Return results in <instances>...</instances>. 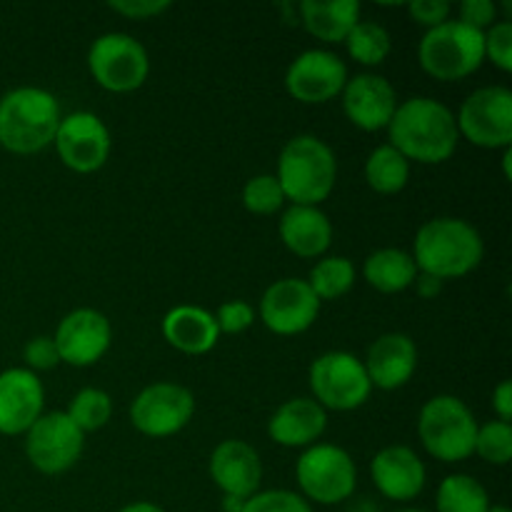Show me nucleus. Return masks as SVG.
Segmentation results:
<instances>
[{
	"mask_svg": "<svg viewBox=\"0 0 512 512\" xmlns=\"http://www.w3.org/2000/svg\"><path fill=\"white\" fill-rule=\"evenodd\" d=\"M163 338L185 355H205L218 345L215 315L198 305H178L163 318Z\"/></svg>",
	"mask_w": 512,
	"mask_h": 512,
	"instance_id": "nucleus-24",
	"label": "nucleus"
},
{
	"mask_svg": "<svg viewBox=\"0 0 512 512\" xmlns=\"http://www.w3.org/2000/svg\"><path fill=\"white\" fill-rule=\"evenodd\" d=\"M458 20L485 33V30L498 23V5L493 0H463L458 10Z\"/></svg>",
	"mask_w": 512,
	"mask_h": 512,
	"instance_id": "nucleus-37",
	"label": "nucleus"
},
{
	"mask_svg": "<svg viewBox=\"0 0 512 512\" xmlns=\"http://www.w3.org/2000/svg\"><path fill=\"white\" fill-rule=\"evenodd\" d=\"M53 340L60 363H68L73 368H88L110 350L113 328L100 310L78 308L60 320Z\"/></svg>",
	"mask_w": 512,
	"mask_h": 512,
	"instance_id": "nucleus-16",
	"label": "nucleus"
},
{
	"mask_svg": "<svg viewBox=\"0 0 512 512\" xmlns=\"http://www.w3.org/2000/svg\"><path fill=\"white\" fill-rule=\"evenodd\" d=\"M435 508L438 512H488L490 495L473 475L455 473L440 483Z\"/></svg>",
	"mask_w": 512,
	"mask_h": 512,
	"instance_id": "nucleus-28",
	"label": "nucleus"
},
{
	"mask_svg": "<svg viewBox=\"0 0 512 512\" xmlns=\"http://www.w3.org/2000/svg\"><path fill=\"white\" fill-rule=\"evenodd\" d=\"M510 160H512V148H505V155H503V168H505V178H510Z\"/></svg>",
	"mask_w": 512,
	"mask_h": 512,
	"instance_id": "nucleus-45",
	"label": "nucleus"
},
{
	"mask_svg": "<svg viewBox=\"0 0 512 512\" xmlns=\"http://www.w3.org/2000/svg\"><path fill=\"white\" fill-rule=\"evenodd\" d=\"M375 488L395 503L415 500L425 490V465L408 445H388L370 463Z\"/></svg>",
	"mask_w": 512,
	"mask_h": 512,
	"instance_id": "nucleus-19",
	"label": "nucleus"
},
{
	"mask_svg": "<svg viewBox=\"0 0 512 512\" xmlns=\"http://www.w3.org/2000/svg\"><path fill=\"white\" fill-rule=\"evenodd\" d=\"M458 133L478 148H512V93L503 85H490L470 93L460 105Z\"/></svg>",
	"mask_w": 512,
	"mask_h": 512,
	"instance_id": "nucleus-10",
	"label": "nucleus"
},
{
	"mask_svg": "<svg viewBox=\"0 0 512 512\" xmlns=\"http://www.w3.org/2000/svg\"><path fill=\"white\" fill-rule=\"evenodd\" d=\"M300 23L323 43H345L350 30L360 23L358 0H303Z\"/></svg>",
	"mask_w": 512,
	"mask_h": 512,
	"instance_id": "nucleus-25",
	"label": "nucleus"
},
{
	"mask_svg": "<svg viewBox=\"0 0 512 512\" xmlns=\"http://www.w3.org/2000/svg\"><path fill=\"white\" fill-rule=\"evenodd\" d=\"M418 60L430 78L443 83L468 78L485 60V33L460 20H445L438 28L425 30Z\"/></svg>",
	"mask_w": 512,
	"mask_h": 512,
	"instance_id": "nucleus-6",
	"label": "nucleus"
},
{
	"mask_svg": "<svg viewBox=\"0 0 512 512\" xmlns=\"http://www.w3.org/2000/svg\"><path fill=\"white\" fill-rule=\"evenodd\" d=\"M413 23L423 25V28H438L445 20H450V3L445 0H413L405 5Z\"/></svg>",
	"mask_w": 512,
	"mask_h": 512,
	"instance_id": "nucleus-39",
	"label": "nucleus"
},
{
	"mask_svg": "<svg viewBox=\"0 0 512 512\" xmlns=\"http://www.w3.org/2000/svg\"><path fill=\"white\" fill-rule=\"evenodd\" d=\"M398 512H428V510H418V508H413V510H398Z\"/></svg>",
	"mask_w": 512,
	"mask_h": 512,
	"instance_id": "nucleus-47",
	"label": "nucleus"
},
{
	"mask_svg": "<svg viewBox=\"0 0 512 512\" xmlns=\"http://www.w3.org/2000/svg\"><path fill=\"white\" fill-rule=\"evenodd\" d=\"M485 245L478 230L463 218H433L420 225L413 243L418 273L438 280L465 278L483 263Z\"/></svg>",
	"mask_w": 512,
	"mask_h": 512,
	"instance_id": "nucleus-2",
	"label": "nucleus"
},
{
	"mask_svg": "<svg viewBox=\"0 0 512 512\" xmlns=\"http://www.w3.org/2000/svg\"><path fill=\"white\" fill-rule=\"evenodd\" d=\"M63 120L60 103L43 88H15L0 98V145L15 155H33L55 140Z\"/></svg>",
	"mask_w": 512,
	"mask_h": 512,
	"instance_id": "nucleus-3",
	"label": "nucleus"
},
{
	"mask_svg": "<svg viewBox=\"0 0 512 512\" xmlns=\"http://www.w3.org/2000/svg\"><path fill=\"white\" fill-rule=\"evenodd\" d=\"M245 500L243 498H233V495H223V510L225 512H243Z\"/></svg>",
	"mask_w": 512,
	"mask_h": 512,
	"instance_id": "nucleus-44",
	"label": "nucleus"
},
{
	"mask_svg": "<svg viewBox=\"0 0 512 512\" xmlns=\"http://www.w3.org/2000/svg\"><path fill=\"white\" fill-rule=\"evenodd\" d=\"M118 512H165L160 505H153V503H145V500H140V503H130L125 505V508H120Z\"/></svg>",
	"mask_w": 512,
	"mask_h": 512,
	"instance_id": "nucleus-43",
	"label": "nucleus"
},
{
	"mask_svg": "<svg viewBox=\"0 0 512 512\" xmlns=\"http://www.w3.org/2000/svg\"><path fill=\"white\" fill-rule=\"evenodd\" d=\"M255 320L253 305L245 303V300H228L218 308L215 313V323H218L220 333L238 335L243 330H248Z\"/></svg>",
	"mask_w": 512,
	"mask_h": 512,
	"instance_id": "nucleus-36",
	"label": "nucleus"
},
{
	"mask_svg": "<svg viewBox=\"0 0 512 512\" xmlns=\"http://www.w3.org/2000/svg\"><path fill=\"white\" fill-rule=\"evenodd\" d=\"M295 478L305 500L318 505H338L353 498L358 488V468L348 450L330 443L305 448L295 463Z\"/></svg>",
	"mask_w": 512,
	"mask_h": 512,
	"instance_id": "nucleus-7",
	"label": "nucleus"
},
{
	"mask_svg": "<svg viewBox=\"0 0 512 512\" xmlns=\"http://www.w3.org/2000/svg\"><path fill=\"white\" fill-rule=\"evenodd\" d=\"M365 180L375 193L398 195L410 180V163L393 145H380L365 160Z\"/></svg>",
	"mask_w": 512,
	"mask_h": 512,
	"instance_id": "nucleus-27",
	"label": "nucleus"
},
{
	"mask_svg": "<svg viewBox=\"0 0 512 512\" xmlns=\"http://www.w3.org/2000/svg\"><path fill=\"white\" fill-rule=\"evenodd\" d=\"M488 512H510V508H505V505H490Z\"/></svg>",
	"mask_w": 512,
	"mask_h": 512,
	"instance_id": "nucleus-46",
	"label": "nucleus"
},
{
	"mask_svg": "<svg viewBox=\"0 0 512 512\" xmlns=\"http://www.w3.org/2000/svg\"><path fill=\"white\" fill-rule=\"evenodd\" d=\"M345 45H348L350 58L358 60L360 65L375 68L388 60L390 50H393V38L385 25L375 23V20H360L345 38Z\"/></svg>",
	"mask_w": 512,
	"mask_h": 512,
	"instance_id": "nucleus-30",
	"label": "nucleus"
},
{
	"mask_svg": "<svg viewBox=\"0 0 512 512\" xmlns=\"http://www.w3.org/2000/svg\"><path fill=\"white\" fill-rule=\"evenodd\" d=\"M475 453L490 465H505L512 460V425L503 420H490L478 425V438H475Z\"/></svg>",
	"mask_w": 512,
	"mask_h": 512,
	"instance_id": "nucleus-32",
	"label": "nucleus"
},
{
	"mask_svg": "<svg viewBox=\"0 0 512 512\" xmlns=\"http://www.w3.org/2000/svg\"><path fill=\"white\" fill-rule=\"evenodd\" d=\"M390 143L408 163L440 165L458 150V123L445 103L425 95L398 103L388 125Z\"/></svg>",
	"mask_w": 512,
	"mask_h": 512,
	"instance_id": "nucleus-1",
	"label": "nucleus"
},
{
	"mask_svg": "<svg viewBox=\"0 0 512 512\" xmlns=\"http://www.w3.org/2000/svg\"><path fill=\"white\" fill-rule=\"evenodd\" d=\"M418 435L428 455L440 463H463L475 453L478 420L455 395H435L423 405Z\"/></svg>",
	"mask_w": 512,
	"mask_h": 512,
	"instance_id": "nucleus-5",
	"label": "nucleus"
},
{
	"mask_svg": "<svg viewBox=\"0 0 512 512\" xmlns=\"http://www.w3.org/2000/svg\"><path fill=\"white\" fill-rule=\"evenodd\" d=\"M243 512H313L308 500L290 490H263L245 500Z\"/></svg>",
	"mask_w": 512,
	"mask_h": 512,
	"instance_id": "nucleus-34",
	"label": "nucleus"
},
{
	"mask_svg": "<svg viewBox=\"0 0 512 512\" xmlns=\"http://www.w3.org/2000/svg\"><path fill=\"white\" fill-rule=\"evenodd\" d=\"M328 428V413L313 398H293L268 420V435L283 448H310Z\"/></svg>",
	"mask_w": 512,
	"mask_h": 512,
	"instance_id": "nucleus-23",
	"label": "nucleus"
},
{
	"mask_svg": "<svg viewBox=\"0 0 512 512\" xmlns=\"http://www.w3.org/2000/svg\"><path fill=\"white\" fill-rule=\"evenodd\" d=\"M55 150L65 168L75 173H95L110 158V130L103 120L88 110H78L60 120L55 133Z\"/></svg>",
	"mask_w": 512,
	"mask_h": 512,
	"instance_id": "nucleus-13",
	"label": "nucleus"
},
{
	"mask_svg": "<svg viewBox=\"0 0 512 512\" xmlns=\"http://www.w3.org/2000/svg\"><path fill=\"white\" fill-rule=\"evenodd\" d=\"M493 408H495V413H498V420L510 423L512 420V383L510 380H503V383L493 390Z\"/></svg>",
	"mask_w": 512,
	"mask_h": 512,
	"instance_id": "nucleus-41",
	"label": "nucleus"
},
{
	"mask_svg": "<svg viewBox=\"0 0 512 512\" xmlns=\"http://www.w3.org/2000/svg\"><path fill=\"white\" fill-rule=\"evenodd\" d=\"M88 68L100 88L130 93L148 80V50L128 33H105L90 45Z\"/></svg>",
	"mask_w": 512,
	"mask_h": 512,
	"instance_id": "nucleus-9",
	"label": "nucleus"
},
{
	"mask_svg": "<svg viewBox=\"0 0 512 512\" xmlns=\"http://www.w3.org/2000/svg\"><path fill=\"white\" fill-rule=\"evenodd\" d=\"M348 83V65L330 50H305L285 73V90L298 103L323 105L338 98Z\"/></svg>",
	"mask_w": 512,
	"mask_h": 512,
	"instance_id": "nucleus-14",
	"label": "nucleus"
},
{
	"mask_svg": "<svg viewBox=\"0 0 512 512\" xmlns=\"http://www.w3.org/2000/svg\"><path fill=\"white\" fill-rule=\"evenodd\" d=\"M413 288H415V293L420 295V298L433 300V298H438L440 293H443V280L433 278V275L418 273V278H415Z\"/></svg>",
	"mask_w": 512,
	"mask_h": 512,
	"instance_id": "nucleus-42",
	"label": "nucleus"
},
{
	"mask_svg": "<svg viewBox=\"0 0 512 512\" xmlns=\"http://www.w3.org/2000/svg\"><path fill=\"white\" fill-rule=\"evenodd\" d=\"M363 365L373 388L398 390L418 370V345L405 333H385L373 340Z\"/></svg>",
	"mask_w": 512,
	"mask_h": 512,
	"instance_id": "nucleus-21",
	"label": "nucleus"
},
{
	"mask_svg": "<svg viewBox=\"0 0 512 512\" xmlns=\"http://www.w3.org/2000/svg\"><path fill=\"white\" fill-rule=\"evenodd\" d=\"M308 380L315 403L323 410H358L373 393L363 360L345 350H330L315 358Z\"/></svg>",
	"mask_w": 512,
	"mask_h": 512,
	"instance_id": "nucleus-8",
	"label": "nucleus"
},
{
	"mask_svg": "<svg viewBox=\"0 0 512 512\" xmlns=\"http://www.w3.org/2000/svg\"><path fill=\"white\" fill-rule=\"evenodd\" d=\"M320 300L308 280H275L260 298V320L275 335H300L318 320Z\"/></svg>",
	"mask_w": 512,
	"mask_h": 512,
	"instance_id": "nucleus-15",
	"label": "nucleus"
},
{
	"mask_svg": "<svg viewBox=\"0 0 512 512\" xmlns=\"http://www.w3.org/2000/svg\"><path fill=\"white\" fill-rule=\"evenodd\" d=\"M85 435L63 413H43L25 433V455L30 465L43 475H63L83 455Z\"/></svg>",
	"mask_w": 512,
	"mask_h": 512,
	"instance_id": "nucleus-11",
	"label": "nucleus"
},
{
	"mask_svg": "<svg viewBox=\"0 0 512 512\" xmlns=\"http://www.w3.org/2000/svg\"><path fill=\"white\" fill-rule=\"evenodd\" d=\"M108 8L130 20H150L163 15L170 3L168 0H110Z\"/></svg>",
	"mask_w": 512,
	"mask_h": 512,
	"instance_id": "nucleus-40",
	"label": "nucleus"
},
{
	"mask_svg": "<svg viewBox=\"0 0 512 512\" xmlns=\"http://www.w3.org/2000/svg\"><path fill=\"white\" fill-rule=\"evenodd\" d=\"M285 193L275 175H255L243 188V205L253 215H273L283 208Z\"/></svg>",
	"mask_w": 512,
	"mask_h": 512,
	"instance_id": "nucleus-33",
	"label": "nucleus"
},
{
	"mask_svg": "<svg viewBox=\"0 0 512 512\" xmlns=\"http://www.w3.org/2000/svg\"><path fill=\"white\" fill-rule=\"evenodd\" d=\"M23 358L28 363V370H53L60 363L58 348H55V340L48 335H38V338L28 340L23 348Z\"/></svg>",
	"mask_w": 512,
	"mask_h": 512,
	"instance_id": "nucleus-38",
	"label": "nucleus"
},
{
	"mask_svg": "<svg viewBox=\"0 0 512 512\" xmlns=\"http://www.w3.org/2000/svg\"><path fill=\"white\" fill-rule=\"evenodd\" d=\"M65 415L78 425L83 435L95 433V430L105 428L108 420L113 418V398L100 388H83L73 395Z\"/></svg>",
	"mask_w": 512,
	"mask_h": 512,
	"instance_id": "nucleus-31",
	"label": "nucleus"
},
{
	"mask_svg": "<svg viewBox=\"0 0 512 512\" xmlns=\"http://www.w3.org/2000/svg\"><path fill=\"white\" fill-rule=\"evenodd\" d=\"M210 478L223 490V495L248 500L258 493L263 480L258 450L245 440H223L210 455Z\"/></svg>",
	"mask_w": 512,
	"mask_h": 512,
	"instance_id": "nucleus-20",
	"label": "nucleus"
},
{
	"mask_svg": "<svg viewBox=\"0 0 512 512\" xmlns=\"http://www.w3.org/2000/svg\"><path fill=\"white\" fill-rule=\"evenodd\" d=\"M195 398L178 383H153L135 395L130 423L148 438H170L193 420Z\"/></svg>",
	"mask_w": 512,
	"mask_h": 512,
	"instance_id": "nucleus-12",
	"label": "nucleus"
},
{
	"mask_svg": "<svg viewBox=\"0 0 512 512\" xmlns=\"http://www.w3.org/2000/svg\"><path fill=\"white\" fill-rule=\"evenodd\" d=\"M485 58L493 60L495 68L503 73L512 70V23L510 18L498 20L493 28L485 30Z\"/></svg>",
	"mask_w": 512,
	"mask_h": 512,
	"instance_id": "nucleus-35",
	"label": "nucleus"
},
{
	"mask_svg": "<svg viewBox=\"0 0 512 512\" xmlns=\"http://www.w3.org/2000/svg\"><path fill=\"white\" fill-rule=\"evenodd\" d=\"M278 230L285 248L298 258H323L333 243V223L313 205H290Z\"/></svg>",
	"mask_w": 512,
	"mask_h": 512,
	"instance_id": "nucleus-22",
	"label": "nucleus"
},
{
	"mask_svg": "<svg viewBox=\"0 0 512 512\" xmlns=\"http://www.w3.org/2000/svg\"><path fill=\"white\" fill-rule=\"evenodd\" d=\"M45 390L38 375L28 368L0 373V433L25 435L43 415Z\"/></svg>",
	"mask_w": 512,
	"mask_h": 512,
	"instance_id": "nucleus-18",
	"label": "nucleus"
},
{
	"mask_svg": "<svg viewBox=\"0 0 512 512\" xmlns=\"http://www.w3.org/2000/svg\"><path fill=\"white\" fill-rule=\"evenodd\" d=\"M355 278H358V273H355L353 260L343 258V255H325L310 270L308 285L323 303V300H338L345 293H350Z\"/></svg>",
	"mask_w": 512,
	"mask_h": 512,
	"instance_id": "nucleus-29",
	"label": "nucleus"
},
{
	"mask_svg": "<svg viewBox=\"0 0 512 512\" xmlns=\"http://www.w3.org/2000/svg\"><path fill=\"white\" fill-rule=\"evenodd\" d=\"M275 178L283 188L285 200H293V205L318 208L333 193L338 180V160L333 148L315 135H295L280 150Z\"/></svg>",
	"mask_w": 512,
	"mask_h": 512,
	"instance_id": "nucleus-4",
	"label": "nucleus"
},
{
	"mask_svg": "<svg viewBox=\"0 0 512 512\" xmlns=\"http://www.w3.org/2000/svg\"><path fill=\"white\" fill-rule=\"evenodd\" d=\"M340 95H343L345 118L365 133L388 128L398 110V95L383 75L360 73L348 78Z\"/></svg>",
	"mask_w": 512,
	"mask_h": 512,
	"instance_id": "nucleus-17",
	"label": "nucleus"
},
{
	"mask_svg": "<svg viewBox=\"0 0 512 512\" xmlns=\"http://www.w3.org/2000/svg\"><path fill=\"white\" fill-rule=\"evenodd\" d=\"M363 275L370 288L393 295L413 288L415 278H418V265H415L413 255L405 250L380 248L365 258Z\"/></svg>",
	"mask_w": 512,
	"mask_h": 512,
	"instance_id": "nucleus-26",
	"label": "nucleus"
}]
</instances>
